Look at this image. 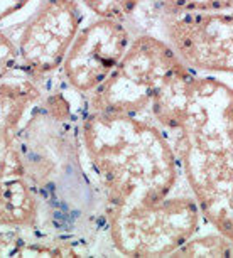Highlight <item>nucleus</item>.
<instances>
[{
    "label": "nucleus",
    "mask_w": 233,
    "mask_h": 258,
    "mask_svg": "<svg viewBox=\"0 0 233 258\" xmlns=\"http://www.w3.org/2000/svg\"><path fill=\"white\" fill-rule=\"evenodd\" d=\"M81 140L105 194V216L150 209L171 198L181 165L169 135L145 115L88 111Z\"/></svg>",
    "instance_id": "1"
},
{
    "label": "nucleus",
    "mask_w": 233,
    "mask_h": 258,
    "mask_svg": "<svg viewBox=\"0 0 233 258\" xmlns=\"http://www.w3.org/2000/svg\"><path fill=\"white\" fill-rule=\"evenodd\" d=\"M181 59L164 39L152 34L132 37L108 78L88 95V111L144 115L162 80Z\"/></svg>",
    "instance_id": "2"
},
{
    "label": "nucleus",
    "mask_w": 233,
    "mask_h": 258,
    "mask_svg": "<svg viewBox=\"0 0 233 258\" xmlns=\"http://www.w3.org/2000/svg\"><path fill=\"white\" fill-rule=\"evenodd\" d=\"M191 196H171L150 209L106 218L111 245L127 256H166L184 245L201 225Z\"/></svg>",
    "instance_id": "3"
},
{
    "label": "nucleus",
    "mask_w": 233,
    "mask_h": 258,
    "mask_svg": "<svg viewBox=\"0 0 233 258\" xmlns=\"http://www.w3.org/2000/svg\"><path fill=\"white\" fill-rule=\"evenodd\" d=\"M167 135L201 216L233 245V140L194 145Z\"/></svg>",
    "instance_id": "4"
},
{
    "label": "nucleus",
    "mask_w": 233,
    "mask_h": 258,
    "mask_svg": "<svg viewBox=\"0 0 233 258\" xmlns=\"http://www.w3.org/2000/svg\"><path fill=\"white\" fill-rule=\"evenodd\" d=\"M164 41L181 62L201 75L233 76V12L162 17Z\"/></svg>",
    "instance_id": "5"
},
{
    "label": "nucleus",
    "mask_w": 233,
    "mask_h": 258,
    "mask_svg": "<svg viewBox=\"0 0 233 258\" xmlns=\"http://www.w3.org/2000/svg\"><path fill=\"white\" fill-rule=\"evenodd\" d=\"M83 12L78 0H42L17 39L19 61L34 78L61 68L81 29Z\"/></svg>",
    "instance_id": "6"
},
{
    "label": "nucleus",
    "mask_w": 233,
    "mask_h": 258,
    "mask_svg": "<svg viewBox=\"0 0 233 258\" xmlns=\"http://www.w3.org/2000/svg\"><path fill=\"white\" fill-rule=\"evenodd\" d=\"M132 41L124 21L98 17L80 29L61 64L71 90L90 95L115 70Z\"/></svg>",
    "instance_id": "7"
},
{
    "label": "nucleus",
    "mask_w": 233,
    "mask_h": 258,
    "mask_svg": "<svg viewBox=\"0 0 233 258\" xmlns=\"http://www.w3.org/2000/svg\"><path fill=\"white\" fill-rule=\"evenodd\" d=\"M41 98L34 81H0V186L29 182L19 150V132L27 110Z\"/></svg>",
    "instance_id": "8"
},
{
    "label": "nucleus",
    "mask_w": 233,
    "mask_h": 258,
    "mask_svg": "<svg viewBox=\"0 0 233 258\" xmlns=\"http://www.w3.org/2000/svg\"><path fill=\"white\" fill-rule=\"evenodd\" d=\"M154 12L162 17L201 12H233V0H149Z\"/></svg>",
    "instance_id": "9"
},
{
    "label": "nucleus",
    "mask_w": 233,
    "mask_h": 258,
    "mask_svg": "<svg viewBox=\"0 0 233 258\" xmlns=\"http://www.w3.org/2000/svg\"><path fill=\"white\" fill-rule=\"evenodd\" d=\"M171 256H233V245L220 231L194 235Z\"/></svg>",
    "instance_id": "10"
},
{
    "label": "nucleus",
    "mask_w": 233,
    "mask_h": 258,
    "mask_svg": "<svg viewBox=\"0 0 233 258\" xmlns=\"http://www.w3.org/2000/svg\"><path fill=\"white\" fill-rule=\"evenodd\" d=\"M96 17L125 21L134 14L142 0H78Z\"/></svg>",
    "instance_id": "11"
},
{
    "label": "nucleus",
    "mask_w": 233,
    "mask_h": 258,
    "mask_svg": "<svg viewBox=\"0 0 233 258\" xmlns=\"http://www.w3.org/2000/svg\"><path fill=\"white\" fill-rule=\"evenodd\" d=\"M19 62L17 44L7 36L4 31H0V81L12 73L14 68Z\"/></svg>",
    "instance_id": "12"
},
{
    "label": "nucleus",
    "mask_w": 233,
    "mask_h": 258,
    "mask_svg": "<svg viewBox=\"0 0 233 258\" xmlns=\"http://www.w3.org/2000/svg\"><path fill=\"white\" fill-rule=\"evenodd\" d=\"M34 0H0V26L26 12Z\"/></svg>",
    "instance_id": "13"
}]
</instances>
